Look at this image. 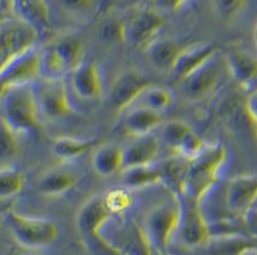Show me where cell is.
Returning a JSON list of instances; mask_svg holds the SVG:
<instances>
[{
  "label": "cell",
  "instance_id": "cell-4",
  "mask_svg": "<svg viewBox=\"0 0 257 255\" xmlns=\"http://www.w3.org/2000/svg\"><path fill=\"white\" fill-rule=\"evenodd\" d=\"M98 233L125 255H150L153 251L143 227L127 213L112 215Z\"/></svg>",
  "mask_w": 257,
  "mask_h": 255
},
{
  "label": "cell",
  "instance_id": "cell-46",
  "mask_svg": "<svg viewBox=\"0 0 257 255\" xmlns=\"http://www.w3.org/2000/svg\"><path fill=\"white\" fill-rule=\"evenodd\" d=\"M253 206H254V207H257V200H256V202H254V205H253ZM253 206H252V207H253Z\"/></svg>",
  "mask_w": 257,
  "mask_h": 255
},
{
  "label": "cell",
  "instance_id": "cell-17",
  "mask_svg": "<svg viewBox=\"0 0 257 255\" xmlns=\"http://www.w3.org/2000/svg\"><path fill=\"white\" fill-rule=\"evenodd\" d=\"M161 147L162 139L155 137L153 133L141 137H132V141L123 147V169L158 162Z\"/></svg>",
  "mask_w": 257,
  "mask_h": 255
},
{
  "label": "cell",
  "instance_id": "cell-36",
  "mask_svg": "<svg viewBox=\"0 0 257 255\" xmlns=\"http://www.w3.org/2000/svg\"><path fill=\"white\" fill-rule=\"evenodd\" d=\"M0 152L2 165H8V161L19 153V134L4 123H0Z\"/></svg>",
  "mask_w": 257,
  "mask_h": 255
},
{
  "label": "cell",
  "instance_id": "cell-19",
  "mask_svg": "<svg viewBox=\"0 0 257 255\" xmlns=\"http://www.w3.org/2000/svg\"><path fill=\"white\" fill-rule=\"evenodd\" d=\"M204 246L208 255H244L257 250V238L235 232H225L211 234Z\"/></svg>",
  "mask_w": 257,
  "mask_h": 255
},
{
  "label": "cell",
  "instance_id": "cell-11",
  "mask_svg": "<svg viewBox=\"0 0 257 255\" xmlns=\"http://www.w3.org/2000/svg\"><path fill=\"white\" fill-rule=\"evenodd\" d=\"M162 143L175 151L176 155L191 160L204 148L206 143L189 124L181 120L167 121L162 125Z\"/></svg>",
  "mask_w": 257,
  "mask_h": 255
},
{
  "label": "cell",
  "instance_id": "cell-33",
  "mask_svg": "<svg viewBox=\"0 0 257 255\" xmlns=\"http://www.w3.org/2000/svg\"><path fill=\"white\" fill-rule=\"evenodd\" d=\"M25 186V175L22 171L12 165H2L0 171V197L8 200L15 197Z\"/></svg>",
  "mask_w": 257,
  "mask_h": 255
},
{
  "label": "cell",
  "instance_id": "cell-21",
  "mask_svg": "<svg viewBox=\"0 0 257 255\" xmlns=\"http://www.w3.org/2000/svg\"><path fill=\"white\" fill-rule=\"evenodd\" d=\"M227 71L242 87H251L257 80V56L245 51H231L224 56Z\"/></svg>",
  "mask_w": 257,
  "mask_h": 255
},
{
  "label": "cell",
  "instance_id": "cell-32",
  "mask_svg": "<svg viewBox=\"0 0 257 255\" xmlns=\"http://www.w3.org/2000/svg\"><path fill=\"white\" fill-rule=\"evenodd\" d=\"M56 51L58 52L62 60L70 69V72L73 71L79 63L82 62L83 58V45L78 38L73 35H62L57 40L52 43Z\"/></svg>",
  "mask_w": 257,
  "mask_h": 255
},
{
  "label": "cell",
  "instance_id": "cell-20",
  "mask_svg": "<svg viewBox=\"0 0 257 255\" xmlns=\"http://www.w3.org/2000/svg\"><path fill=\"white\" fill-rule=\"evenodd\" d=\"M124 129L131 137L152 134L164 124L163 114L144 107H131L123 112Z\"/></svg>",
  "mask_w": 257,
  "mask_h": 255
},
{
  "label": "cell",
  "instance_id": "cell-44",
  "mask_svg": "<svg viewBox=\"0 0 257 255\" xmlns=\"http://www.w3.org/2000/svg\"><path fill=\"white\" fill-rule=\"evenodd\" d=\"M244 255H257V250H252V251L247 252V254H244Z\"/></svg>",
  "mask_w": 257,
  "mask_h": 255
},
{
  "label": "cell",
  "instance_id": "cell-41",
  "mask_svg": "<svg viewBox=\"0 0 257 255\" xmlns=\"http://www.w3.org/2000/svg\"><path fill=\"white\" fill-rule=\"evenodd\" d=\"M243 219H244V224L249 234H251L252 237L257 238V207H251L243 215Z\"/></svg>",
  "mask_w": 257,
  "mask_h": 255
},
{
  "label": "cell",
  "instance_id": "cell-25",
  "mask_svg": "<svg viewBox=\"0 0 257 255\" xmlns=\"http://www.w3.org/2000/svg\"><path fill=\"white\" fill-rule=\"evenodd\" d=\"M189 160L185 157L175 155L173 157L158 162L161 183H163L170 189L173 196H179L184 192L185 179L188 173Z\"/></svg>",
  "mask_w": 257,
  "mask_h": 255
},
{
  "label": "cell",
  "instance_id": "cell-23",
  "mask_svg": "<svg viewBox=\"0 0 257 255\" xmlns=\"http://www.w3.org/2000/svg\"><path fill=\"white\" fill-rule=\"evenodd\" d=\"M216 52L217 47L211 43H200V44L189 45L188 48H182L171 74L180 81Z\"/></svg>",
  "mask_w": 257,
  "mask_h": 255
},
{
  "label": "cell",
  "instance_id": "cell-48",
  "mask_svg": "<svg viewBox=\"0 0 257 255\" xmlns=\"http://www.w3.org/2000/svg\"><path fill=\"white\" fill-rule=\"evenodd\" d=\"M31 255H34V254H31Z\"/></svg>",
  "mask_w": 257,
  "mask_h": 255
},
{
  "label": "cell",
  "instance_id": "cell-15",
  "mask_svg": "<svg viewBox=\"0 0 257 255\" xmlns=\"http://www.w3.org/2000/svg\"><path fill=\"white\" fill-rule=\"evenodd\" d=\"M257 200L256 175H240L230 179L224 188V201L233 215L243 216Z\"/></svg>",
  "mask_w": 257,
  "mask_h": 255
},
{
  "label": "cell",
  "instance_id": "cell-8",
  "mask_svg": "<svg viewBox=\"0 0 257 255\" xmlns=\"http://www.w3.org/2000/svg\"><path fill=\"white\" fill-rule=\"evenodd\" d=\"M166 18L154 7H141L124 20L125 43L134 48L145 49L158 39V34L163 30Z\"/></svg>",
  "mask_w": 257,
  "mask_h": 255
},
{
  "label": "cell",
  "instance_id": "cell-34",
  "mask_svg": "<svg viewBox=\"0 0 257 255\" xmlns=\"http://www.w3.org/2000/svg\"><path fill=\"white\" fill-rule=\"evenodd\" d=\"M248 0H212V9L222 22H233L245 11Z\"/></svg>",
  "mask_w": 257,
  "mask_h": 255
},
{
  "label": "cell",
  "instance_id": "cell-14",
  "mask_svg": "<svg viewBox=\"0 0 257 255\" xmlns=\"http://www.w3.org/2000/svg\"><path fill=\"white\" fill-rule=\"evenodd\" d=\"M70 87L83 101H94L102 97L103 80L100 65L93 60H83L70 72Z\"/></svg>",
  "mask_w": 257,
  "mask_h": 255
},
{
  "label": "cell",
  "instance_id": "cell-43",
  "mask_svg": "<svg viewBox=\"0 0 257 255\" xmlns=\"http://www.w3.org/2000/svg\"><path fill=\"white\" fill-rule=\"evenodd\" d=\"M150 255H168V254H167L166 251H154V250H153Z\"/></svg>",
  "mask_w": 257,
  "mask_h": 255
},
{
  "label": "cell",
  "instance_id": "cell-37",
  "mask_svg": "<svg viewBox=\"0 0 257 255\" xmlns=\"http://www.w3.org/2000/svg\"><path fill=\"white\" fill-rule=\"evenodd\" d=\"M105 201L112 215L125 214L132 205L131 191L127 188H114L105 195Z\"/></svg>",
  "mask_w": 257,
  "mask_h": 255
},
{
  "label": "cell",
  "instance_id": "cell-27",
  "mask_svg": "<svg viewBox=\"0 0 257 255\" xmlns=\"http://www.w3.org/2000/svg\"><path fill=\"white\" fill-rule=\"evenodd\" d=\"M182 48L170 39H157L145 48L153 66L162 72H172L176 60Z\"/></svg>",
  "mask_w": 257,
  "mask_h": 255
},
{
  "label": "cell",
  "instance_id": "cell-5",
  "mask_svg": "<svg viewBox=\"0 0 257 255\" xmlns=\"http://www.w3.org/2000/svg\"><path fill=\"white\" fill-rule=\"evenodd\" d=\"M39 33L13 15H4L0 24V67L37 47Z\"/></svg>",
  "mask_w": 257,
  "mask_h": 255
},
{
  "label": "cell",
  "instance_id": "cell-16",
  "mask_svg": "<svg viewBox=\"0 0 257 255\" xmlns=\"http://www.w3.org/2000/svg\"><path fill=\"white\" fill-rule=\"evenodd\" d=\"M3 2L8 7V15H13L28 22L39 35L51 31L53 20L47 0H2V3Z\"/></svg>",
  "mask_w": 257,
  "mask_h": 255
},
{
  "label": "cell",
  "instance_id": "cell-13",
  "mask_svg": "<svg viewBox=\"0 0 257 255\" xmlns=\"http://www.w3.org/2000/svg\"><path fill=\"white\" fill-rule=\"evenodd\" d=\"M152 83L153 81L149 80L146 75L137 70H127L121 72L110 87L107 94L109 105L112 110L123 114L141 93V90Z\"/></svg>",
  "mask_w": 257,
  "mask_h": 255
},
{
  "label": "cell",
  "instance_id": "cell-10",
  "mask_svg": "<svg viewBox=\"0 0 257 255\" xmlns=\"http://www.w3.org/2000/svg\"><path fill=\"white\" fill-rule=\"evenodd\" d=\"M181 205L179 234L180 241L186 247L204 246L211 237V227L203 214L200 202L190 196L179 195Z\"/></svg>",
  "mask_w": 257,
  "mask_h": 255
},
{
  "label": "cell",
  "instance_id": "cell-29",
  "mask_svg": "<svg viewBox=\"0 0 257 255\" xmlns=\"http://www.w3.org/2000/svg\"><path fill=\"white\" fill-rule=\"evenodd\" d=\"M70 75V69L52 44L40 49V79L64 80Z\"/></svg>",
  "mask_w": 257,
  "mask_h": 255
},
{
  "label": "cell",
  "instance_id": "cell-26",
  "mask_svg": "<svg viewBox=\"0 0 257 255\" xmlns=\"http://www.w3.org/2000/svg\"><path fill=\"white\" fill-rule=\"evenodd\" d=\"M176 101V96L170 88L163 85H157L154 83L149 84L148 87L141 90V93L137 96L131 107H144L153 110V111L164 114L173 106ZM127 108V110H128Z\"/></svg>",
  "mask_w": 257,
  "mask_h": 255
},
{
  "label": "cell",
  "instance_id": "cell-38",
  "mask_svg": "<svg viewBox=\"0 0 257 255\" xmlns=\"http://www.w3.org/2000/svg\"><path fill=\"white\" fill-rule=\"evenodd\" d=\"M82 242L91 255H125L111 243L107 242L98 232L80 236Z\"/></svg>",
  "mask_w": 257,
  "mask_h": 255
},
{
  "label": "cell",
  "instance_id": "cell-35",
  "mask_svg": "<svg viewBox=\"0 0 257 255\" xmlns=\"http://www.w3.org/2000/svg\"><path fill=\"white\" fill-rule=\"evenodd\" d=\"M98 35L110 43H125L124 20L116 16H106L98 26Z\"/></svg>",
  "mask_w": 257,
  "mask_h": 255
},
{
  "label": "cell",
  "instance_id": "cell-1",
  "mask_svg": "<svg viewBox=\"0 0 257 255\" xmlns=\"http://www.w3.org/2000/svg\"><path fill=\"white\" fill-rule=\"evenodd\" d=\"M226 161L227 151L222 144H206L197 156L189 160L182 193L202 201L207 193L217 186Z\"/></svg>",
  "mask_w": 257,
  "mask_h": 255
},
{
  "label": "cell",
  "instance_id": "cell-6",
  "mask_svg": "<svg viewBox=\"0 0 257 255\" xmlns=\"http://www.w3.org/2000/svg\"><path fill=\"white\" fill-rule=\"evenodd\" d=\"M225 69H227L225 57H220L217 51L180 80L182 97L190 102H198L211 96L220 84Z\"/></svg>",
  "mask_w": 257,
  "mask_h": 255
},
{
  "label": "cell",
  "instance_id": "cell-40",
  "mask_svg": "<svg viewBox=\"0 0 257 255\" xmlns=\"http://www.w3.org/2000/svg\"><path fill=\"white\" fill-rule=\"evenodd\" d=\"M245 111H247L248 117L249 120L254 124V126L257 125V88L256 89H252L249 93H248L247 98L244 101Z\"/></svg>",
  "mask_w": 257,
  "mask_h": 255
},
{
  "label": "cell",
  "instance_id": "cell-31",
  "mask_svg": "<svg viewBox=\"0 0 257 255\" xmlns=\"http://www.w3.org/2000/svg\"><path fill=\"white\" fill-rule=\"evenodd\" d=\"M89 148L92 142L76 137H60L52 144V152L61 161H73L83 156Z\"/></svg>",
  "mask_w": 257,
  "mask_h": 255
},
{
  "label": "cell",
  "instance_id": "cell-24",
  "mask_svg": "<svg viewBox=\"0 0 257 255\" xmlns=\"http://www.w3.org/2000/svg\"><path fill=\"white\" fill-rule=\"evenodd\" d=\"M123 148L114 143H105L94 148L91 164L100 177H110L123 170Z\"/></svg>",
  "mask_w": 257,
  "mask_h": 255
},
{
  "label": "cell",
  "instance_id": "cell-39",
  "mask_svg": "<svg viewBox=\"0 0 257 255\" xmlns=\"http://www.w3.org/2000/svg\"><path fill=\"white\" fill-rule=\"evenodd\" d=\"M150 2H152V7L163 13L179 11L185 4H188L190 0H150Z\"/></svg>",
  "mask_w": 257,
  "mask_h": 255
},
{
  "label": "cell",
  "instance_id": "cell-42",
  "mask_svg": "<svg viewBox=\"0 0 257 255\" xmlns=\"http://www.w3.org/2000/svg\"><path fill=\"white\" fill-rule=\"evenodd\" d=\"M253 40H254V44H256V49H257V24L253 29Z\"/></svg>",
  "mask_w": 257,
  "mask_h": 255
},
{
  "label": "cell",
  "instance_id": "cell-45",
  "mask_svg": "<svg viewBox=\"0 0 257 255\" xmlns=\"http://www.w3.org/2000/svg\"><path fill=\"white\" fill-rule=\"evenodd\" d=\"M114 2H123V3H127V2H134V0H114Z\"/></svg>",
  "mask_w": 257,
  "mask_h": 255
},
{
  "label": "cell",
  "instance_id": "cell-47",
  "mask_svg": "<svg viewBox=\"0 0 257 255\" xmlns=\"http://www.w3.org/2000/svg\"><path fill=\"white\" fill-rule=\"evenodd\" d=\"M256 138H257V125H256Z\"/></svg>",
  "mask_w": 257,
  "mask_h": 255
},
{
  "label": "cell",
  "instance_id": "cell-9",
  "mask_svg": "<svg viewBox=\"0 0 257 255\" xmlns=\"http://www.w3.org/2000/svg\"><path fill=\"white\" fill-rule=\"evenodd\" d=\"M34 89L37 94L43 120H60L73 112L69 87L65 79L64 80L39 79L34 83Z\"/></svg>",
  "mask_w": 257,
  "mask_h": 255
},
{
  "label": "cell",
  "instance_id": "cell-18",
  "mask_svg": "<svg viewBox=\"0 0 257 255\" xmlns=\"http://www.w3.org/2000/svg\"><path fill=\"white\" fill-rule=\"evenodd\" d=\"M112 216L106 205L105 196H94L89 198L76 214V229L80 236L97 233Z\"/></svg>",
  "mask_w": 257,
  "mask_h": 255
},
{
  "label": "cell",
  "instance_id": "cell-7",
  "mask_svg": "<svg viewBox=\"0 0 257 255\" xmlns=\"http://www.w3.org/2000/svg\"><path fill=\"white\" fill-rule=\"evenodd\" d=\"M6 220L15 240L28 249L48 246L60 234L58 225L48 219L31 218L11 210L6 214Z\"/></svg>",
  "mask_w": 257,
  "mask_h": 255
},
{
  "label": "cell",
  "instance_id": "cell-2",
  "mask_svg": "<svg viewBox=\"0 0 257 255\" xmlns=\"http://www.w3.org/2000/svg\"><path fill=\"white\" fill-rule=\"evenodd\" d=\"M34 84L2 89V123L19 135L38 129L42 121Z\"/></svg>",
  "mask_w": 257,
  "mask_h": 255
},
{
  "label": "cell",
  "instance_id": "cell-30",
  "mask_svg": "<svg viewBox=\"0 0 257 255\" xmlns=\"http://www.w3.org/2000/svg\"><path fill=\"white\" fill-rule=\"evenodd\" d=\"M64 16L74 21H89L100 11L102 0H55Z\"/></svg>",
  "mask_w": 257,
  "mask_h": 255
},
{
  "label": "cell",
  "instance_id": "cell-3",
  "mask_svg": "<svg viewBox=\"0 0 257 255\" xmlns=\"http://www.w3.org/2000/svg\"><path fill=\"white\" fill-rule=\"evenodd\" d=\"M181 205L179 196L175 200L155 205L146 213L143 229L154 251H166L173 236L179 232Z\"/></svg>",
  "mask_w": 257,
  "mask_h": 255
},
{
  "label": "cell",
  "instance_id": "cell-22",
  "mask_svg": "<svg viewBox=\"0 0 257 255\" xmlns=\"http://www.w3.org/2000/svg\"><path fill=\"white\" fill-rule=\"evenodd\" d=\"M78 180L75 171L66 168H52L40 175L37 188L44 196H60L69 192Z\"/></svg>",
  "mask_w": 257,
  "mask_h": 255
},
{
  "label": "cell",
  "instance_id": "cell-28",
  "mask_svg": "<svg viewBox=\"0 0 257 255\" xmlns=\"http://www.w3.org/2000/svg\"><path fill=\"white\" fill-rule=\"evenodd\" d=\"M120 178L121 187L130 189V191L144 188V187L152 186L154 183H161L158 162L123 169L120 171Z\"/></svg>",
  "mask_w": 257,
  "mask_h": 255
},
{
  "label": "cell",
  "instance_id": "cell-12",
  "mask_svg": "<svg viewBox=\"0 0 257 255\" xmlns=\"http://www.w3.org/2000/svg\"><path fill=\"white\" fill-rule=\"evenodd\" d=\"M40 79V49L33 48L0 67L2 89L34 84Z\"/></svg>",
  "mask_w": 257,
  "mask_h": 255
}]
</instances>
